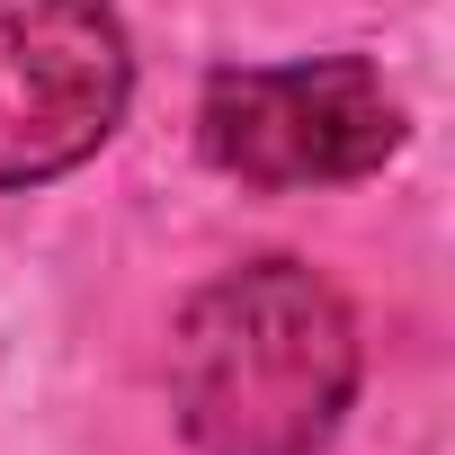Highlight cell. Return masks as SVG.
<instances>
[{
    "mask_svg": "<svg viewBox=\"0 0 455 455\" xmlns=\"http://www.w3.org/2000/svg\"><path fill=\"white\" fill-rule=\"evenodd\" d=\"M357 402V313L304 259H251L188 295L170 411L196 455H322Z\"/></svg>",
    "mask_w": 455,
    "mask_h": 455,
    "instance_id": "obj_1",
    "label": "cell"
},
{
    "mask_svg": "<svg viewBox=\"0 0 455 455\" xmlns=\"http://www.w3.org/2000/svg\"><path fill=\"white\" fill-rule=\"evenodd\" d=\"M134 99V54L108 0H0V188L81 170Z\"/></svg>",
    "mask_w": 455,
    "mask_h": 455,
    "instance_id": "obj_3",
    "label": "cell"
},
{
    "mask_svg": "<svg viewBox=\"0 0 455 455\" xmlns=\"http://www.w3.org/2000/svg\"><path fill=\"white\" fill-rule=\"evenodd\" d=\"M196 143L223 179L295 196V188H348L375 179L402 152V99L366 54H313V63H223L196 99Z\"/></svg>",
    "mask_w": 455,
    "mask_h": 455,
    "instance_id": "obj_2",
    "label": "cell"
}]
</instances>
